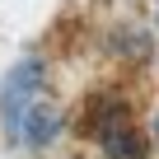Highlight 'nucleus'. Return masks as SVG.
I'll return each mask as SVG.
<instances>
[{
	"label": "nucleus",
	"instance_id": "5",
	"mask_svg": "<svg viewBox=\"0 0 159 159\" xmlns=\"http://www.w3.org/2000/svg\"><path fill=\"white\" fill-rule=\"evenodd\" d=\"M154 136H159V117H154Z\"/></svg>",
	"mask_w": 159,
	"mask_h": 159
},
{
	"label": "nucleus",
	"instance_id": "2",
	"mask_svg": "<svg viewBox=\"0 0 159 159\" xmlns=\"http://www.w3.org/2000/svg\"><path fill=\"white\" fill-rule=\"evenodd\" d=\"M80 131L94 136L103 159H150V136L136 126V112H131L126 94H117V89H94L84 98Z\"/></svg>",
	"mask_w": 159,
	"mask_h": 159
},
{
	"label": "nucleus",
	"instance_id": "1",
	"mask_svg": "<svg viewBox=\"0 0 159 159\" xmlns=\"http://www.w3.org/2000/svg\"><path fill=\"white\" fill-rule=\"evenodd\" d=\"M0 131L19 154H42L66 131V108L47 89V61L19 56L0 80Z\"/></svg>",
	"mask_w": 159,
	"mask_h": 159
},
{
	"label": "nucleus",
	"instance_id": "4",
	"mask_svg": "<svg viewBox=\"0 0 159 159\" xmlns=\"http://www.w3.org/2000/svg\"><path fill=\"white\" fill-rule=\"evenodd\" d=\"M154 28H159V0H154Z\"/></svg>",
	"mask_w": 159,
	"mask_h": 159
},
{
	"label": "nucleus",
	"instance_id": "3",
	"mask_svg": "<svg viewBox=\"0 0 159 159\" xmlns=\"http://www.w3.org/2000/svg\"><path fill=\"white\" fill-rule=\"evenodd\" d=\"M150 52H154V38H150L145 28H136V24H126V28H112V33H108V56H117V61H126V66L150 61Z\"/></svg>",
	"mask_w": 159,
	"mask_h": 159
}]
</instances>
